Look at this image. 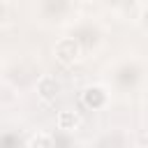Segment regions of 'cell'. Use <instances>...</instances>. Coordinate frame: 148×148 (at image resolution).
Returning a JSON list of instances; mask_svg holds the SVG:
<instances>
[{
	"instance_id": "7a4b0ae2",
	"label": "cell",
	"mask_w": 148,
	"mask_h": 148,
	"mask_svg": "<svg viewBox=\"0 0 148 148\" xmlns=\"http://www.w3.org/2000/svg\"><path fill=\"white\" fill-rule=\"evenodd\" d=\"M39 148H51V141L46 136H39Z\"/></svg>"
},
{
	"instance_id": "6da1fadb",
	"label": "cell",
	"mask_w": 148,
	"mask_h": 148,
	"mask_svg": "<svg viewBox=\"0 0 148 148\" xmlns=\"http://www.w3.org/2000/svg\"><path fill=\"white\" fill-rule=\"evenodd\" d=\"M58 83H56V79H44L42 83H39V92L44 95V97H53L56 92H58Z\"/></svg>"
},
{
	"instance_id": "3957f363",
	"label": "cell",
	"mask_w": 148,
	"mask_h": 148,
	"mask_svg": "<svg viewBox=\"0 0 148 148\" xmlns=\"http://www.w3.org/2000/svg\"><path fill=\"white\" fill-rule=\"evenodd\" d=\"M141 148H143V146H141Z\"/></svg>"
}]
</instances>
